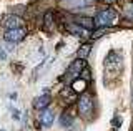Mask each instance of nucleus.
Instances as JSON below:
<instances>
[{
    "instance_id": "nucleus-1",
    "label": "nucleus",
    "mask_w": 133,
    "mask_h": 131,
    "mask_svg": "<svg viewBox=\"0 0 133 131\" xmlns=\"http://www.w3.org/2000/svg\"><path fill=\"white\" fill-rule=\"evenodd\" d=\"M115 18H116V12L113 9H107V10L98 12L95 20H93L95 28H107V27H110L111 23L115 22Z\"/></svg>"
},
{
    "instance_id": "nucleus-2",
    "label": "nucleus",
    "mask_w": 133,
    "mask_h": 131,
    "mask_svg": "<svg viewBox=\"0 0 133 131\" xmlns=\"http://www.w3.org/2000/svg\"><path fill=\"white\" fill-rule=\"evenodd\" d=\"M77 108H78V113H80L83 118H88L91 114V111H93V98H91L88 93H82L80 98H78Z\"/></svg>"
},
{
    "instance_id": "nucleus-3",
    "label": "nucleus",
    "mask_w": 133,
    "mask_h": 131,
    "mask_svg": "<svg viewBox=\"0 0 133 131\" xmlns=\"http://www.w3.org/2000/svg\"><path fill=\"white\" fill-rule=\"evenodd\" d=\"M87 67V61L77 58L70 65V68L66 70V80H77V76H80V73L83 71V68Z\"/></svg>"
},
{
    "instance_id": "nucleus-4",
    "label": "nucleus",
    "mask_w": 133,
    "mask_h": 131,
    "mask_svg": "<svg viewBox=\"0 0 133 131\" xmlns=\"http://www.w3.org/2000/svg\"><path fill=\"white\" fill-rule=\"evenodd\" d=\"M25 37H27V28L22 27V28H15V30H7L5 35H3V38L10 43H17V42H20V40H23Z\"/></svg>"
},
{
    "instance_id": "nucleus-5",
    "label": "nucleus",
    "mask_w": 133,
    "mask_h": 131,
    "mask_svg": "<svg viewBox=\"0 0 133 131\" xmlns=\"http://www.w3.org/2000/svg\"><path fill=\"white\" fill-rule=\"evenodd\" d=\"M2 25L7 28V30H15V28H22L25 25V20L17 17V15H7L5 18H3Z\"/></svg>"
},
{
    "instance_id": "nucleus-6",
    "label": "nucleus",
    "mask_w": 133,
    "mask_h": 131,
    "mask_svg": "<svg viewBox=\"0 0 133 131\" xmlns=\"http://www.w3.org/2000/svg\"><path fill=\"white\" fill-rule=\"evenodd\" d=\"M105 67L108 68V70H111V68L120 70V68H122V56H120L116 52H110L108 56L105 58Z\"/></svg>"
},
{
    "instance_id": "nucleus-7",
    "label": "nucleus",
    "mask_w": 133,
    "mask_h": 131,
    "mask_svg": "<svg viewBox=\"0 0 133 131\" xmlns=\"http://www.w3.org/2000/svg\"><path fill=\"white\" fill-rule=\"evenodd\" d=\"M50 103H52V96H50V95H42L38 98H35L33 106H35L37 110H47Z\"/></svg>"
},
{
    "instance_id": "nucleus-8",
    "label": "nucleus",
    "mask_w": 133,
    "mask_h": 131,
    "mask_svg": "<svg viewBox=\"0 0 133 131\" xmlns=\"http://www.w3.org/2000/svg\"><path fill=\"white\" fill-rule=\"evenodd\" d=\"M90 2H91V0H65L63 5L66 7V9H70V10H75V9H78V7L88 5Z\"/></svg>"
},
{
    "instance_id": "nucleus-9",
    "label": "nucleus",
    "mask_w": 133,
    "mask_h": 131,
    "mask_svg": "<svg viewBox=\"0 0 133 131\" xmlns=\"http://www.w3.org/2000/svg\"><path fill=\"white\" fill-rule=\"evenodd\" d=\"M40 123L43 126H50V125H52V123H53V111H52V110H48V108L43 110V113L40 114Z\"/></svg>"
},
{
    "instance_id": "nucleus-10",
    "label": "nucleus",
    "mask_w": 133,
    "mask_h": 131,
    "mask_svg": "<svg viewBox=\"0 0 133 131\" xmlns=\"http://www.w3.org/2000/svg\"><path fill=\"white\" fill-rule=\"evenodd\" d=\"M85 88H87V81L85 80L77 78V80L72 81V90L73 91H85Z\"/></svg>"
},
{
    "instance_id": "nucleus-11",
    "label": "nucleus",
    "mask_w": 133,
    "mask_h": 131,
    "mask_svg": "<svg viewBox=\"0 0 133 131\" xmlns=\"http://www.w3.org/2000/svg\"><path fill=\"white\" fill-rule=\"evenodd\" d=\"M60 123H62V126H65V128H72V125H73V116H72L68 111H65L63 114H62V118H60Z\"/></svg>"
},
{
    "instance_id": "nucleus-12",
    "label": "nucleus",
    "mask_w": 133,
    "mask_h": 131,
    "mask_svg": "<svg viewBox=\"0 0 133 131\" xmlns=\"http://www.w3.org/2000/svg\"><path fill=\"white\" fill-rule=\"evenodd\" d=\"M77 23H78V25H82V27H85V28H93L95 27L93 18H90V17H78L77 18Z\"/></svg>"
},
{
    "instance_id": "nucleus-13",
    "label": "nucleus",
    "mask_w": 133,
    "mask_h": 131,
    "mask_svg": "<svg viewBox=\"0 0 133 131\" xmlns=\"http://www.w3.org/2000/svg\"><path fill=\"white\" fill-rule=\"evenodd\" d=\"M66 32L75 33V35H82V37H87V35H88V32H85L80 25H68V27H66Z\"/></svg>"
},
{
    "instance_id": "nucleus-14",
    "label": "nucleus",
    "mask_w": 133,
    "mask_h": 131,
    "mask_svg": "<svg viewBox=\"0 0 133 131\" xmlns=\"http://www.w3.org/2000/svg\"><path fill=\"white\" fill-rule=\"evenodd\" d=\"M90 48H91L90 43H83L82 47L78 48V58H80V60H85L87 56L90 55Z\"/></svg>"
},
{
    "instance_id": "nucleus-15",
    "label": "nucleus",
    "mask_w": 133,
    "mask_h": 131,
    "mask_svg": "<svg viewBox=\"0 0 133 131\" xmlns=\"http://www.w3.org/2000/svg\"><path fill=\"white\" fill-rule=\"evenodd\" d=\"M43 23H45V28H52V25H53V12H47V13H45Z\"/></svg>"
},
{
    "instance_id": "nucleus-16",
    "label": "nucleus",
    "mask_w": 133,
    "mask_h": 131,
    "mask_svg": "<svg viewBox=\"0 0 133 131\" xmlns=\"http://www.w3.org/2000/svg\"><path fill=\"white\" fill-rule=\"evenodd\" d=\"M80 75H82L80 78H82V80H85L87 83L90 81V70H88V67H85V68H83V71L80 73Z\"/></svg>"
},
{
    "instance_id": "nucleus-17",
    "label": "nucleus",
    "mask_w": 133,
    "mask_h": 131,
    "mask_svg": "<svg viewBox=\"0 0 133 131\" xmlns=\"http://www.w3.org/2000/svg\"><path fill=\"white\" fill-rule=\"evenodd\" d=\"M111 123H113V126H115V128H118V126H122V120H120L118 116H115V118H113V121H111Z\"/></svg>"
},
{
    "instance_id": "nucleus-18",
    "label": "nucleus",
    "mask_w": 133,
    "mask_h": 131,
    "mask_svg": "<svg viewBox=\"0 0 133 131\" xmlns=\"http://www.w3.org/2000/svg\"><path fill=\"white\" fill-rule=\"evenodd\" d=\"M127 15H128L130 18H133V5H130V7L127 9Z\"/></svg>"
},
{
    "instance_id": "nucleus-19",
    "label": "nucleus",
    "mask_w": 133,
    "mask_h": 131,
    "mask_svg": "<svg viewBox=\"0 0 133 131\" xmlns=\"http://www.w3.org/2000/svg\"><path fill=\"white\" fill-rule=\"evenodd\" d=\"M0 60H2V61H3V60H7V53L3 52L2 48H0Z\"/></svg>"
},
{
    "instance_id": "nucleus-20",
    "label": "nucleus",
    "mask_w": 133,
    "mask_h": 131,
    "mask_svg": "<svg viewBox=\"0 0 133 131\" xmlns=\"http://www.w3.org/2000/svg\"><path fill=\"white\" fill-rule=\"evenodd\" d=\"M18 116H20V113H18V111H17V110H14V118H15V120H20V118H18Z\"/></svg>"
},
{
    "instance_id": "nucleus-21",
    "label": "nucleus",
    "mask_w": 133,
    "mask_h": 131,
    "mask_svg": "<svg viewBox=\"0 0 133 131\" xmlns=\"http://www.w3.org/2000/svg\"><path fill=\"white\" fill-rule=\"evenodd\" d=\"M116 0H107V3H115Z\"/></svg>"
},
{
    "instance_id": "nucleus-22",
    "label": "nucleus",
    "mask_w": 133,
    "mask_h": 131,
    "mask_svg": "<svg viewBox=\"0 0 133 131\" xmlns=\"http://www.w3.org/2000/svg\"><path fill=\"white\" fill-rule=\"evenodd\" d=\"M130 131H133V125H131V129H130Z\"/></svg>"
}]
</instances>
